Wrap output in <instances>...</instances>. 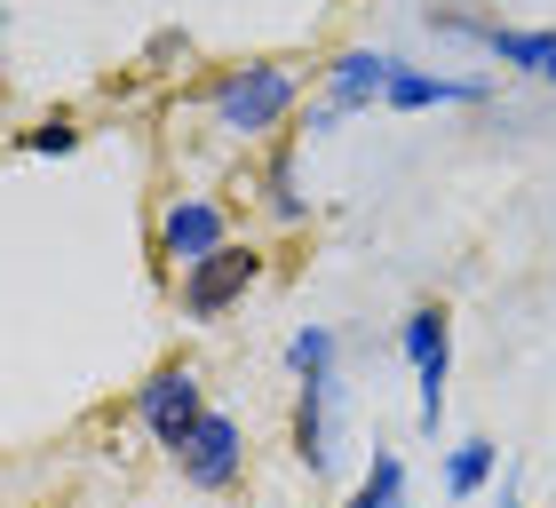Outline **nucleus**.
<instances>
[{
	"mask_svg": "<svg viewBox=\"0 0 556 508\" xmlns=\"http://www.w3.org/2000/svg\"><path fill=\"white\" fill-rule=\"evenodd\" d=\"M287 112H294V72L287 64H239L215 88V127H231V136H270Z\"/></svg>",
	"mask_w": 556,
	"mask_h": 508,
	"instance_id": "f257e3e1",
	"label": "nucleus"
},
{
	"mask_svg": "<svg viewBox=\"0 0 556 508\" xmlns=\"http://www.w3.org/2000/svg\"><path fill=\"white\" fill-rule=\"evenodd\" d=\"M136 414H143V429H151L167 453H184V445L199 437V421H207V405H199V373H191V366H160V373L143 381Z\"/></svg>",
	"mask_w": 556,
	"mask_h": 508,
	"instance_id": "f03ea898",
	"label": "nucleus"
},
{
	"mask_svg": "<svg viewBox=\"0 0 556 508\" xmlns=\"http://www.w3.org/2000/svg\"><path fill=\"white\" fill-rule=\"evenodd\" d=\"M397 350H406L414 373H421V437H438V421H445V373H453L445 310H406V326H397Z\"/></svg>",
	"mask_w": 556,
	"mask_h": 508,
	"instance_id": "7ed1b4c3",
	"label": "nucleus"
},
{
	"mask_svg": "<svg viewBox=\"0 0 556 508\" xmlns=\"http://www.w3.org/2000/svg\"><path fill=\"white\" fill-rule=\"evenodd\" d=\"M255 270H263V254H247V246H223L207 263H191L184 270V318H223L247 287H255Z\"/></svg>",
	"mask_w": 556,
	"mask_h": 508,
	"instance_id": "20e7f679",
	"label": "nucleus"
},
{
	"mask_svg": "<svg viewBox=\"0 0 556 508\" xmlns=\"http://www.w3.org/2000/svg\"><path fill=\"white\" fill-rule=\"evenodd\" d=\"M334 429H342V373H302V414H294V445L302 461H311V477L334 469Z\"/></svg>",
	"mask_w": 556,
	"mask_h": 508,
	"instance_id": "39448f33",
	"label": "nucleus"
},
{
	"mask_svg": "<svg viewBox=\"0 0 556 508\" xmlns=\"http://www.w3.org/2000/svg\"><path fill=\"white\" fill-rule=\"evenodd\" d=\"M231 246V223H223V207H207V199H175L167 223H160V254L167 263H207V254Z\"/></svg>",
	"mask_w": 556,
	"mask_h": 508,
	"instance_id": "423d86ee",
	"label": "nucleus"
},
{
	"mask_svg": "<svg viewBox=\"0 0 556 508\" xmlns=\"http://www.w3.org/2000/svg\"><path fill=\"white\" fill-rule=\"evenodd\" d=\"M390 80H397V56H382V48H350V56L326 64V104H334V112L390 104Z\"/></svg>",
	"mask_w": 556,
	"mask_h": 508,
	"instance_id": "0eeeda50",
	"label": "nucleus"
},
{
	"mask_svg": "<svg viewBox=\"0 0 556 508\" xmlns=\"http://www.w3.org/2000/svg\"><path fill=\"white\" fill-rule=\"evenodd\" d=\"M239 453H247V445H239V421H231V414H207V421H199V437L175 453V461H184V485L223 493V485L239 477Z\"/></svg>",
	"mask_w": 556,
	"mask_h": 508,
	"instance_id": "6e6552de",
	"label": "nucleus"
},
{
	"mask_svg": "<svg viewBox=\"0 0 556 508\" xmlns=\"http://www.w3.org/2000/svg\"><path fill=\"white\" fill-rule=\"evenodd\" d=\"M485 80H445V72H397L390 80V112H429V104H485Z\"/></svg>",
	"mask_w": 556,
	"mask_h": 508,
	"instance_id": "1a4fd4ad",
	"label": "nucleus"
},
{
	"mask_svg": "<svg viewBox=\"0 0 556 508\" xmlns=\"http://www.w3.org/2000/svg\"><path fill=\"white\" fill-rule=\"evenodd\" d=\"M485 56L517 64V72H541L556 80V33H509V24H485Z\"/></svg>",
	"mask_w": 556,
	"mask_h": 508,
	"instance_id": "9d476101",
	"label": "nucleus"
},
{
	"mask_svg": "<svg viewBox=\"0 0 556 508\" xmlns=\"http://www.w3.org/2000/svg\"><path fill=\"white\" fill-rule=\"evenodd\" d=\"M493 461H501V445H485V437L453 445V461H445V493H453V500L485 493V477H493Z\"/></svg>",
	"mask_w": 556,
	"mask_h": 508,
	"instance_id": "9b49d317",
	"label": "nucleus"
},
{
	"mask_svg": "<svg viewBox=\"0 0 556 508\" xmlns=\"http://www.w3.org/2000/svg\"><path fill=\"white\" fill-rule=\"evenodd\" d=\"M350 508H406V461H397V453H374V469H366V485L350 493Z\"/></svg>",
	"mask_w": 556,
	"mask_h": 508,
	"instance_id": "f8f14e48",
	"label": "nucleus"
},
{
	"mask_svg": "<svg viewBox=\"0 0 556 508\" xmlns=\"http://www.w3.org/2000/svg\"><path fill=\"white\" fill-rule=\"evenodd\" d=\"M287 358H294V373H326L334 366V334H326V326H302V334L287 342Z\"/></svg>",
	"mask_w": 556,
	"mask_h": 508,
	"instance_id": "ddd939ff",
	"label": "nucleus"
},
{
	"mask_svg": "<svg viewBox=\"0 0 556 508\" xmlns=\"http://www.w3.org/2000/svg\"><path fill=\"white\" fill-rule=\"evenodd\" d=\"M270 207L287 215V223L302 215V191H294V151H278V167H270Z\"/></svg>",
	"mask_w": 556,
	"mask_h": 508,
	"instance_id": "4468645a",
	"label": "nucleus"
},
{
	"mask_svg": "<svg viewBox=\"0 0 556 508\" xmlns=\"http://www.w3.org/2000/svg\"><path fill=\"white\" fill-rule=\"evenodd\" d=\"M72 143H80V127H72V119H40L33 136H24V151H72Z\"/></svg>",
	"mask_w": 556,
	"mask_h": 508,
	"instance_id": "2eb2a0df",
	"label": "nucleus"
},
{
	"mask_svg": "<svg viewBox=\"0 0 556 508\" xmlns=\"http://www.w3.org/2000/svg\"><path fill=\"white\" fill-rule=\"evenodd\" d=\"M501 508H517V477H501Z\"/></svg>",
	"mask_w": 556,
	"mask_h": 508,
	"instance_id": "dca6fc26",
	"label": "nucleus"
}]
</instances>
